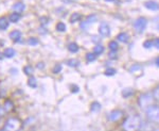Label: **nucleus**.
<instances>
[{
	"mask_svg": "<svg viewBox=\"0 0 159 131\" xmlns=\"http://www.w3.org/2000/svg\"><path fill=\"white\" fill-rule=\"evenodd\" d=\"M141 123H142V120H141L140 116L130 115L123 123V129L124 131H138L140 129Z\"/></svg>",
	"mask_w": 159,
	"mask_h": 131,
	"instance_id": "obj_1",
	"label": "nucleus"
},
{
	"mask_svg": "<svg viewBox=\"0 0 159 131\" xmlns=\"http://www.w3.org/2000/svg\"><path fill=\"white\" fill-rule=\"evenodd\" d=\"M145 112H147V116L150 119V122L159 124V106L152 104L145 110Z\"/></svg>",
	"mask_w": 159,
	"mask_h": 131,
	"instance_id": "obj_2",
	"label": "nucleus"
},
{
	"mask_svg": "<svg viewBox=\"0 0 159 131\" xmlns=\"http://www.w3.org/2000/svg\"><path fill=\"white\" fill-rule=\"evenodd\" d=\"M153 101H154V97H153V94H148V93H145V94H142L141 96L139 97V100H138V104L141 109L143 110H147L148 107L152 106L153 104Z\"/></svg>",
	"mask_w": 159,
	"mask_h": 131,
	"instance_id": "obj_3",
	"label": "nucleus"
},
{
	"mask_svg": "<svg viewBox=\"0 0 159 131\" xmlns=\"http://www.w3.org/2000/svg\"><path fill=\"white\" fill-rule=\"evenodd\" d=\"M21 128V122L18 119H10L4 124V131H19Z\"/></svg>",
	"mask_w": 159,
	"mask_h": 131,
	"instance_id": "obj_4",
	"label": "nucleus"
},
{
	"mask_svg": "<svg viewBox=\"0 0 159 131\" xmlns=\"http://www.w3.org/2000/svg\"><path fill=\"white\" fill-rule=\"evenodd\" d=\"M147 25H148V20L145 17H139L138 19H136L135 24H134V28L136 31L138 32H142L145 30L147 28Z\"/></svg>",
	"mask_w": 159,
	"mask_h": 131,
	"instance_id": "obj_5",
	"label": "nucleus"
},
{
	"mask_svg": "<svg viewBox=\"0 0 159 131\" xmlns=\"http://www.w3.org/2000/svg\"><path fill=\"white\" fill-rule=\"evenodd\" d=\"M124 116V113L121 110H115V111L110 112L108 114V120L110 122H118V120L122 119V117Z\"/></svg>",
	"mask_w": 159,
	"mask_h": 131,
	"instance_id": "obj_6",
	"label": "nucleus"
},
{
	"mask_svg": "<svg viewBox=\"0 0 159 131\" xmlns=\"http://www.w3.org/2000/svg\"><path fill=\"white\" fill-rule=\"evenodd\" d=\"M99 33H100V35H101V36H104V37L109 36V34H110L109 26L107 24H105V22H102V24L100 25V27H99Z\"/></svg>",
	"mask_w": 159,
	"mask_h": 131,
	"instance_id": "obj_7",
	"label": "nucleus"
},
{
	"mask_svg": "<svg viewBox=\"0 0 159 131\" xmlns=\"http://www.w3.org/2000/svg\"><path fill=\"white\" fill-rule=\"evenodd\" d=\"M144 7L150 11H159V3L154 0H148L144 2Z\"/></svg>",
	"mask_w": 159,
	"mask_h": 131,
	"instance_id": "obj_8",
	"label": "nucleus"
},
{
	"mask_svg": "<svg viewBox=\"0 0 159 131\" xmlns=\"http://www.w3.org/2000/svg\"><path fill=\"white\" fill-rule=\"evenodd\" d=\"M10 37H11L12 41H14V42H20V40H21V32L18 31V30H14V31L11 32V34H10Z\"/></svg>",
	"mask_w": 159,
	"mask_h": 131,
	"instance_id": "obj_9",
	"label": "nucleus"
},
{
	"mask_svg": "<svg viewBox=\"0 0 159 131\" xmlns=\"http://www.w3.org/2000/svg\"><path fill=\"white\" fill-rule=\"evenodd\" d=\"M25 3H22V2H16V3L13 6V10H14L16 13H22L25 11Z\"/></svg>",
	"mask_w": 159,
	"mask_h": 131,
	"instance_id": "obj_10",
	"label": "nucleus"
},
{
	"mask_svg": "<svg viewBox=\"0 0 159 131\" xmlns=\"http://www.w3.org/2000/svg\"><path fill=\"white\" fill-rule=\"evenodd\" d=\"M9 27V20L6 17H1L0 18V30H6Z\"/></svg>",
	"mask_w": 159,
	"mask_h": 131,
	"instance_id": "obj_11",
	"label": "nucleus"
},
{
	"mask_svg": "<svg viewBox=\"0 0 159 131\" xmlns=\"http://www.w3.org/2000/svg\"><path fill=\"white\" fill-rule=\"evenodd\" d=\"M129 35L126 34V33H120L119 35L117 36V40L119 41V42L121 43H127L129 42Z\"/></svg>",
	"mask_w": 159,
	"mask_h": 131,
	"instance_id": "obj_12",
	"label": "nucleus"
},
{
	"mask_svg": "<svg viewBox=\"0 0 159 131\" xmlns=\"http://www.w3.org/2000/svg\"><path fill=\"white\" fill-rule=\"evenodd\" d=\"M15 53H16V51L13 49V48H7L3 52V56H6V58H13V56H15Z\"/></svg>",
	"mask_w": 159,
	"mask_h": 131,
	"instance_id": "obj_13",
	"label": "nucleus"
},
{
	"mask_svg": "<svg viewBox=\"0 0 159 131\" xmlns=\"http://www.w3.org/2000/svg\"><path fill=\"white\" fill-rule=\"evenodd\" d=\"M134 95V90L133 89H125V90H123L122 91V96L124 97V98H127V97H130V96H133Z\"/></svg>",
	"mask_w": 159,
	"mask_h": 131,
	"instance_id": "obj_14",
	"label": "nucleus"
},
{
	"mask_svg": "<svg viewBox=\"0 0 159 131\" xmlns=\"http://www.w3.org/2000/svg\"><path fill=\"white\" fill-rule=\"evenodd\" d=\"M68 49H69V51H70V52H72V53L78 52V51H79L78 44H76V43H70L68 45Z\"/></svg>",
	"mask_w": 159,
	"mask_h": 131,
	"instance_id": "obj_15",
	"label": "nucleus"
},
{
	"mask_svg": "<svg viewBox=\"0 0 159 131\" xmlns=\"http://www.w3.org/2000/svg\"><path fill=\"white\" fill-rule=\"evenodd\" d=\"M10 22H17L18 20L20 19V14L19 13H13V14L10 15Z\"/></svg>",
	"mask_w": 159,
	"mask_h": 131,
	"instance_id": "obj_16",
	"label": "nucleus"
},
{
	"mask_svg": "<svg viewBox=\"0 0 159 131\" xmlns=\"http://www.w3.org/2000/svg\"><path fill=\"white\" fill-rule=\"evenodd\" d=\"M103 51H104V47L102 45H97L96 47H94V49H93V53L96 56H100V55H102L103 53Z\"/></svg>",
	"mask_w": 159,
	"mask_h": 131,
	"instance_id": "obj_17",
	"label": "nucleus"
},
{
	"mask_svg": "<svg viewBox=\"0 0 159 131\" xmlns=\"http://www.w3.org/2000/svg\"><path fill=\"white\" fill-rule=\"evenodd\" d=\"M118 48H119V45H118L117 42H115V41H112V42L109 43V49L111 52H117Z\"/></svg>",
	"mask_w": 159,
	"mask_h": 131,
	"instance_id": "obj_18",
	"label": "nucleus"
},
{
	"mask_svg": "<svg viewBox=\"0 0 159 131\" xmlns=\"http://www.w3.org/2000/svg\"><path fill=\"white\" fill-rule=\"evenodd\" d=\"M90 109L92 112H99L100 110H101V104H100L98 101H94L93 104H91Z\"/></svg>",
	"mask_w": 159,
	"mask_h": 131,
	"instance_id": "obj_19",
	"label": "nucleus"
},
{
	"mask_svg": "<svg viewBox=\"0 0 159 131\" xmlns=\"http://www.w3.org/2000/svg\"><path fill=\"white\" fill-rule=\"evenodd\" d=\"M28 84L31 86V87H36L37 86V82H36V79L34 77H30L29 78V81H28Z\"/></svg>",
	"mask_w": 159,
	"mask_h": 131,
	"instance_id": "obj_20",
	"label": "nucleus"
},
{
	"mask_svg": "<svg viewBox=\"0 0 159 131\" xmlns=\"http://www.w3.org/2000/svg\"><path fill=\"white\" fill-rule=\"evenodd\" d=\"M56 30L60 32H65L66 31V26L64 22H58L57 25H56Z\"/></svg>",
	"mask_w": 159,
	"mask_h": 131,
	"instance_id": "obj_21",
	"label": "nucleus"
},
{
	"mask_svg": "<svg viewBox=\"0 0 159 131\" xmlns=\"http://www.w3.org/2000/svg\"><path fill=\"white\" fill-rule=\"evenodd\" d=\"M81 19V15L79 13H74V14L71 15V18H70V22H79Z\"/></svg>",
	"mask_w": 159,
	"mask_h": 131,
	"instance_id": "obj_22",
	"label": "nucleus"
},
{
	"mask_svg": "<svg viewBox=\"0 0 159 131\" xmlns=\"http://www.w3.org/2000/svg\"><path fill=\"white\" fill-rule=\"evenodd\" d=\"M96 55H94L93 52H90V53H87V56H86V58H87V61L88 62H93L94 60H96Z\"/></svg>",
	"mask_w": 159,
	"mask_h": 131,
	"instance_id": "obj_23",
	"label": "nucleus"
},
{
	"mask_svg": "<svg viewBox=\"0 0 159 131\" xmlns=\"http://www.w3.org/2000/svg\"><path fill=\"white\" fill-rule=\"evenodd\" d=\"M28 43H29V45H31V46H36V45H38V40L37 38H35V37H30L29 38V41H28Z\"/></svg>",
	"mask_w": 159,
	"mask_h": 131,
	"instance_id": "obj_24",
	"label": "nucleus"
},
{
	"mask_svg": "<svg viewBox=\"0 0 159 131\" xmlns=\"http://www.w3.org/2000/svg\"><path fill=\"white\" fill-rule=\"evenodd\" d=\"M153 97H154V99L157 100V101L159 102V86H157L155 90H154V92H153Z\"/></svg>",
	"mask_w": 159,
	"mask_h": 131,
	"instance_id": "obj_25",
	"label": "nucleus"
},
{
	"mask_svg": "<svg viewBox=\"0 0 159 131\" xmlns=\"http://www.w3.org/2000/svg\"><path fill=\"white\" fill-rule=\"evenodd\" d=\"M153 41L152 40H148V41H145L144 43H143V47L144 48H147V49H148V48H151L153 46Z\"/></svg>",
	"mask_w": 159,
	"mask_h": 131,
	"instance_id": "obj_26",
	"label": "nucleus"
},
{
	"mask_svg": "<svg viewBox=\"0 0 159 131\" xmlns=\"http://www.w3.org/2000/svg\"><path fill=\"white\" fill-rule=\"evenodd\" d=\"M116 74V70L114 68H107L106 71H105V75L106 76H114Z\"/></svg>",
	"mask_w": 159,
	"mask_h": 131,
	"instance_id": "obj_27",
	"label": "nucleus"
},
{
	"mask_svg": "<svg viewBox=\"0 0 159 131\" xmlns=\"http://www.w3.org/2000/svg\"><path fill=\"white\" fill-rule=\"evenodd\" d=\"M24 71L27 74V75H31V74H32V71H33V68L30 67V66H27V67H25Z\"/></svg>",
	"mask_w": 159,
	"mask_h": 131,
	"instance_id": "obj_28",
	"label": "nucleus"
},
{
	"mask_svg": "<svg viewBox=\"0 0 159 131\" xmlns=\"http://www.w3.org/2000/svg\"><path fill=\"white\" fill-rule=\"evenodd\" d=\"M67 64L70 66H76V65H79V62L76 60H71V61H69V62H67Z\"/></svg>",
	"mask_w": 159,
	"mask_h": 131,
	"instance_id": "obj_29",
	"label": "nucleus"
},
{
	"mask_svg": "<svg viewBox=\"0 0 159 131\" xmlns=\"http://www.w3.org/2000/svg\"><path fill=\"white\" fill-rule=\"evenodd\" d=\"M153 46H155L156 48H157V49H159V37L158 38H156V40H154L153 41Z\"/></svg>",
	"mask_w": 159,
	"mask_h": 131,
	"instance_id": "obj_30",
	"label": "nucleus"
},
{
	"mask_svg": "<svg viewBox=\"0 0 159 131\" xmlns=\"http://www.w3.org/2000/svg\"><path fill=\"white\" fill-rule=\"evenodd\" d=\"M61 65H56L55 67H54V69H53V73H58V71H61Z\"/></svg>",
	"mask_w": 159,
	"mask_h": 131,
	"instance_id": "obj_31",
	"label": "nucleus"
},
{
	"mask_svg": "<svg viewBox=\"0 0 159 131\" xmlns=\"http://www.w3.org/2000/svg\"><path fill=\"white\" fill-rule=\"evenodd\" d=\"M71 92H72V93H76V92H79V87L72 84V85H71Z\"/></svg>",
	"mask_w": 159,
	"mask_h": 131,
	"instance_id": "obj_32",
	"label": "nucleus"
},
{
	"mask_svg": "<svg viewBox=\"0 0 159 131\" xmlns=\"http://www.w3.org/2000/svg\"><path fill=\"white\" fill-rule=\"evenodd\" d=\"M155 63H156V65H157L158 67H159V56H158V58H157V59H156V60H155Z\"/></svg>",
	"mask_w": 159,
	"mask_h": 131,
	"instance_id": "obj_33",
	"label": "nucleus"
},
{
	"mask_svg": "<svg viewBox=\"0 0 159 131\" xmlns=\"http://www.w3.org/2000/svg\"><path fill=\"white\" fill-rule=\"evenodd\" d=\"M105 1H108V2H114L115 0H105Z\"/></svg>",
	"mask_w": 159,
	"mask_h": 131,
	"instance_id": "obj_34",
	"label": "nucleus"
},
{
	"mask_svg": "<svg viewBox=\"0 0 159 131\" xmlns=\"http://www.w3.org/2000/svg\"><path fill=\"white\" fill-rule=\"evenodd\" d=\"M154 131H159V128H158V129H156V130H154Z\"/></svg>",
	"mask_w": 159,
	"mask_h": 131,
	"instance_id": "obj_35",
	"label": "nucleus"
},
{
	"mask_svg": "<svg viewBox=\"0 0 159 131\" xmlns=\"http://www.w3.org/2000/svg\"><path fill=\"white\" fill-rule=\"evenodd\" d=\"M157 28H158V30H159V24H158V26H157Z\"/></svg>",
	"mask_w": 159,
	"mask_h": 131,
	"instance_id": "obj_36",
	"label": "nucleus"
},
{
	"mask_svg": "<svg viewBox=\"0 0 159 131\" xmlns=\"http://www.w3.org/2000/svg\"><path fill=\"white\" fill-rule=\"evenodd\" d=\"M1 58H2V56H1V55H0V60H1Z\"/></svg>",
	"mask_w": 159,
	"mask_h": 131,
	"instance_id": "obj_37",
	"label": "nucleus"
},
{
	"mask_svg": "<svg viewBox=\"0 0 159 131\" xmlns=\"http://www.w3.org/2000/svg\"><path fill=\"white\" fill-rule=\"evenodd\" d=\"M0 116H1V114H0Z\"/></svg>",
	"mask_w": 159,
	"mask_h": 131,
	"instance_id": "obj_38",
	"label": "nucleus"
},
{
	"mask_svg": "<svg viewBox=\"0 0 159 131\" xmlns=\"http://www.w3.org/2000/svg\"><path fill=\"white\" fill-rule=\"evenodd\" d=\"M3 131H4V130H3Z\"/></svg>",
	"mask_w": 159,
	"mask_h": 131,
	"instance_id": "obj_39",
	"label": "nucleus"
}]
</instances>
